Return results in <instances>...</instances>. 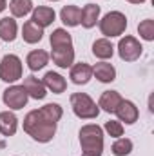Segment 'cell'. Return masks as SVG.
<instances>
[{
  "instance_id": "6da1fadb",
  "label": "cell",
  "mask_w": 154,
  "mask_h": 156,
  "mask_svg": "<svg viewBox=\"0 0 154 156\" xmlns=\"http://www.w3.org/2000/svg\"><path fill=\"white\" fill-rule=\"evenodd\" d=\"M64 111L58 104H47L37 111H31L24 118V131L40 144L53 140L56 133V122L62 118Z\"/></svg>"
},
{
  "instance_id": "7a4b0ae2",
  "label": "cell",
  "mask_w": 154,
  "mask_h": 156,
  "mask_svg": "<svg viewBox=\"0 0 154 156\" xmlns=\"http://www.w3.org/2000/svg\"><path fill=\"white\" fill-rule=\"evenodd\" d=\"M49 42H51V47H53V53H51L53 62L58 67L67 69L75 60V49H73L71 35L65 29H54L51 33Z\"/></svg>"
},
{
  "instance_id": "3957f363",
  "label": "cell",
  "mask_w": 154,
  "mask_h": 156,
  "mask_svg": "<svg viewBox=\"0 0 154 156\" xmlns=\"http://www.w3.org/2000/svg\"><path fill=\"white\" fill-rule=\"evenodd\" d=\"M80 145L83 154H102L103 151V131L98 125H83L80 129Z\"/></svg>"
},
{
  "instance_id": "277c9868",
  "label": "cell",
  "mask_w": 154,
  "mask_h": 156,
  "mask_svg": "<svg viewBox=\"0 0 154 156\" xmlns=\"http://www.w3.org/2000/svg\"><path fill=\"white\" fill-rule=\"evenodd\" d=\"M71 107H73V113L78 118H83V120L96 118L98 113H100V107L85 93H75V94H71Z\"/></svg>"
},
{
  "instance_id": "5b68a950",
  "label": "cell",
  "mask_w": 154,
  "mask_h": 156,
  "mask_svg": "<svg viewBox=\"0 0 154 156\" xmlns=\"http://www.w3.org/2000/svg\"><path fill=\"white\" fill-rule=\"evenodd\" d=\"M125 27H127V18L120 11H111L100 20V31H102V35H105L109 38L120 37L125 31Z\"/></svg>"
},
{
  "instance_id": "8992f818",
  "label": "cell",
  "mask_w": 154,
  "mask_h": 156,
  "mask_svg": "<svg viewBox=\"0 0 154 156\" xmlns=\"http://www.w3.org/2000/svg\"><path fill=\"white\" fill-rule=\"evenodd\" d=\"M22 78V62L16 55H5L0 62V80L13 83Z\"/></svg>"
},
{
  "instance_id": "52a82bcc",
  "label": "cell",
  "mask_w": 154,
  "mask_h": 156,
  "mask_svg": "<svg viewBox=\"0 0 154 156\" xmlns=\"http://www.w3.org/2000/svg\"><path fill=\"white\" fill-rule=\"evenodd\" d=\"M142 51H143L142 44L134 38V37H125V38L120 40V44H118L120 58L125 60V62H134V60H138V58L142 56Z\"/></svg>"
},
{
  "instance_id": "ba28073f",
  "label": "cell",
  "mask_w": 154,
  "mask_h": 156,
  "mask_svg": "<svg viewBox=\"0 0 154 156\" xmlns=\"http://www.w3.org/2000/svg\"><path fill=\"white\" fill-rule=\"evenodd\" d=\"M4 104L9 107V109H15V111H18V109H22V107H26V104H27V93H26V89L22 87V85H13V87H7L5 91H4Z\"/></svg>"
},
{
  "instance_id": "9c48e42d",
  "label": "cell",
  "mask_w": 154,
  "mask_h": 156,
  "mask_svg": "<svg viewBox=\"0 0 154 156\" xmlns=\"http://www.w3.org/2000/svg\"><path fill=\"white\" fill-rule=\"evenodd\" d=\"M114 113L120 118V122H125V123H134L138 120V107L129 100H121Z\"/></svg>"
},
{
  "instance_id": "30bf717a",
  "label": "cell",
  "mask_w": 154,
  "mask_h": 156,
  "mask_svg": "<svg viewBox=\"0 0 154 156\" xmlns=\"http://www.w3.org/2000/svg\"><path fill=\"white\" fill-rule=\"evenodd\" d=\"M93 76V67L89 66V64H85V62H80L76 66H73L71 67V80H73V83H76V85H83V83H87L89 80Z\"/></svg>"
},
{
  "instance_id": "8fae6325",
  "label": "cell",
  "mask_w": 154,
  "mask_h": 156,
  "mask_svg": "<svg viewBox=\"0 0 154 156\" xmlns=\"http://www.w3.org/2000/svg\"><path fill=\"white\" fill-rule=\"evenodd\" d=\"M42 83L45 85V89L53 91L54 94L64 93V91H65V87H67L65 78L62 76V75H58V73H53V71L45 73V76H44V82H42Z\"/></svg>"
},
{
  "instance_id": "7c38bea8",
  "label": "cell",
  "mask_w": 154,
  "mask_h": 156,
  "mask_svg": "<svg viewBox=\"0 0 154 156\" xmlns=\"http://www.w3.org/2000/svg\"><path fill=\"white\" fill-rule=\"evenodd\" d=\"M22 87L26 89L27 96H31V98H35V100H42V98H45V94H47V93H45V85L35 76H27L24 80V85H22Z\"/></svg>"
},
{
  "instance_id": "4fadbf2b",
  "label": "cell",
  "mask_w": 154,
  "mask_h": 156,
  "mask_svg": "<svg viewBox=\"0 0 154 156\" xmlns=\"http://www.w3.org/2000/svg\"><path fill=\"white\" fill-rule=\"evenodd\" d=\"M54 11L51 9V7H37L35 11H33V16H31V22H35L37 26H40L42 29L44 27H47V26H51L53 22H54Z\"/></svg>"
},
{
  "instance_id": "5bb4252c",
  "label": "cell",
  "mask_w": 154,
  "mask_h": 156,
  "mask_svg": "<svg viewBox=\"0 0 154 156\" xmlns=\"http://www.w3.org/2000/svg\"><path fill=\"white\" fill-rule=\"evenodd\" d=\"M123 98L120 96L118 91H105L102 96H100V102H98V107H102L105 113H114L116 107L120 105Z\"/></svg>"
},
{
  "instance_id": "9a60e30c",
  "label": "cell",
  "mask_w": 154,
  "mask_h": 156,
  "mask_svg": "<svg viewBox=\"0 0 154 156\" xmlns=\"http://www.w3.org/2000/svg\"><path fill=\"white\" fill-rule=\"evenodd\" d=\"M100 16V5H94V4H87L83 9H82V15H80V24L87 29L94 27L96 26V20Z\"/></svg>"
},
{
  "instance_id": "2e32d148",
  "label": "cell",
  "mask_w": 154,
  "mask_h": 156,
  "mask_svg": "<svg viewBox=\"0 0 154 156\" xmlns=\"http://www.w3.org/2000/svg\"><path fill=\"white\" fill-rule=\"evenodd\" d=\"M16 127H18V120L13 113L9 111L0 113V133L4 136H13L16 133Z\"/></svg>"
},
{
  "instance_id": "e0dca14e",
  "label": "cell",
  "mask_w": 154,
  "mask_h": 156,
  "mask_svg": "<svg viewBox=\"0 0 154 156\" xmlns=\"http://www.w3.org/2000/svg\"><path fill=\"white\" fill-rule=\"evenodd\" d=\"M93 75H96V78L103 83H109L116 78V69L113 67V64H107V62H100L93 67Z\"/></svg>"
},
{
  "instance_id": "ac0fdd59",
  "label": "cell",
  "mask_w": 154,
  "mask_h": 156,
  "mask_svg": "<svg viewBox=\"0 0 154 156\" xmlns=\"http://www.w3.org/2000/svg\"><path fill=\"white\" fill-rule=\"evenodd\" d=\"M22 37H24V40L27 42V44H37V42H40L42 40V37H44V29L40 27V26H37L35 22H26L24 24V27H22Z\"/></svg>"
},
{
  "instance_id": "d6986e66",
  "label": "cell",
  "mask_w": 154,
  "mask_h": 156,
  "mask_svg": "<svg viewBox=\"0 0 154 156\" xmlns=\"http://www.w3.org/2000/svg\"><path fill=\"white\" fill-rule=\"evenodd\" d=\"M49 62V55L44 49H35L27 55V67L31 71H38Z\"/></svg>"
},
{
  "instance_id": "ffe728a7",
  "label": "cell",
  "mask_w": 154,
  "mask_h": 156,
  "mask_svg": "<svg viewBox=\"0 0 154 156\" xmlns=\"http://www.w3.org/2000/svg\"><path fill=\"white\" fill-rule=\"evenodd\" d=\"M113 53H114V47H113V44L107 38H100L93 44V55H94L96 58L107 60V58L113 56Z\"/></svg>"
},
{
  "instance_id": "44dd1931",
  "label": "cell",
  "mask_w": 154,
  "mask_h": 156,
  "mask_svg": "<svg viewBox=\"0 0 154 156\" xmlns=\"http://www.w3.org/2000/svg\"><path fill=\"white\" fill-rule=\"evenodd\" d=\"M80 15H82V9L76 5H65L62 11H60V18L65 26L69 27H75L80 24Z\"/></svg>"
},
{
  "instance_id": "7402d4cb",
  "label": "cell",
  "mask_w": 154,
  "mask_h": 156,
  "mask_svg": "<svg viewBox=\"0 0 154 156\" xmlns=\"http://www.w3.org/2000/svg\"><path fill=\"white\" fill-rule=\"evenodd\" d=\"M0 38L5 40V42H13L16 38V22L15 18H2L0 20Z\"/></svg>"
},
{
  "instance_id": "603a6c76",
  "label": "cell",
  "mask_w": 154,
  "mask_h": 156,
  "mask_svg": "<svg viewBox=\"0 0 154 156\" xmlns=\"http://www.w3.org/2000/svg\"><path fill=\"white\" fill-rule=\"evenodd\" d=\"M9 9H11L13 16H26L33 9V2L31 0H11Z\"/></svg>"
},
{
  "instance_id": "cb8c5ba5",
  "label": "cell",
  "mask_w": 154,
  "mask_h": 156,
  "mask_svg": "<svg viewBox=\"0 0 154 156\" xmlns=\"http://www.w3.org/2000/svg\"><path fill=\"white\" fill-rule=\"evenodd\" d=\"M131 151H132V142L129 138H121L120 136L113 144V153L116 156H127V154H131Z\"/></svg>"
},
{
  "instance_id": "d4e9b609",
  "label": "cell",
  "mask_w": 154,
  "mask_h": 156,
  "mask_svg": "<svg viewBox=\"0 0 154 156\" xmlns=\"http://www.w3.org/2000/svg\"><path fill=\"white\" fill-rule=\"evenodd\" d=\"M138 33L143 40H154V20H143L140 26H138Z\"/></svg>"
},
{
  "instance_id": "484cf974",
  "label": "cell",
  "mask_w": 154,
  "mask_h": 156,
  "mask_svg": "<svg viewBox=\"0 0 154 156\" xmlns=\"http://www.w3.org/2000/svg\"><path fill=\"white\" fill-rule=\"evenodd\" d=\"M105 131H107L111 136H114V138L123 136V125H121V122H118V120H109V122H105Z\"/></svg>"
},
{
  "instance_id": "4316f807",
  "label": "cell",
  "mask_w": 154,
  "mask_h": 156,
  "mask_svg": "<svg viewBox=\"0 0 154 156\" xmlns=\"http://www.w3.org/2000/svg\"><path fill=\"white\" fill-rule=\"evenodd\" d=\"M5 5H7V4H5V0H0V13L5 9Z\"/></svg>"
},
{
  "instance_id": "83f0119b",
  "label": "cell",
  "mask_w": 154,
  "mask_h": 156,
  "mask_svg": "<svg viewBox=\"0 0 154 156\" xmlns=\"http://www.w3.org/2000/svg\"><path fill=\"white\" fill-rule=\"evenodd\" d=\"M127 2H131V4H142V2H145V0H127Z\"/></svg>"
},
{
  "instance_id": "f1b7e54d",
  "label": "cell",
  "mask_w": 154,
  "mask_h": 156,
  "mask_svg": "<svg viewBox=\"0 0 154 156\" xmlns=\"http://www.w3.org/2000/svg\"><path fill=\"white\" fill-rule=\"evenodd\" d=\"M82 156H94V154H82ZM98 156H102V154H98Z\"/></svg>"
},
{
  "instance_id": "f546056e",
  "label": "cell",
  "mask_w": 154,
  "mask_h": 156,
  "mask_svg": "<svg viewBox=\"0 0 154 156\" xmlns=\"http://www.w3.org/2000/svg\"><path fill=\"white\" fill-rule=\"evenodd\" d=\"M53 2H56V0H53Z\"/></svg>"
}]
</instances>
